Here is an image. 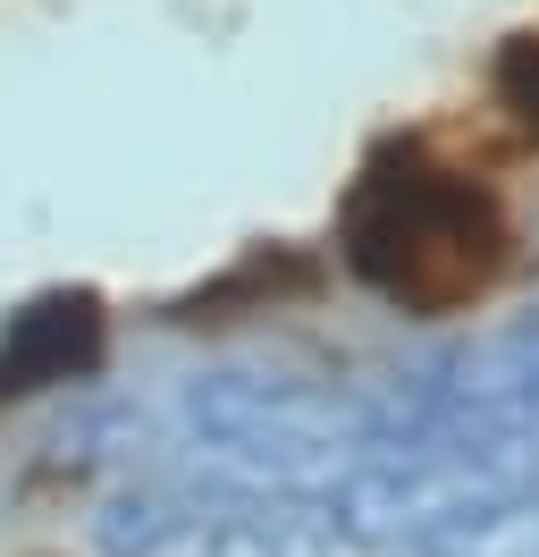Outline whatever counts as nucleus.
I'll list each match as a JSON object with an SVG mask.
<instances>
[{"mask_svg":"<svg viewBox=\"0 0 539 557\" xmlns=\"http://www.w3.org/2000/svg\"><path fill=\"white\" fill-rule=\"evenodd\" d=\"M514 245L523 237H514V211L498 186L422 152V144L371 161L337 211V262L379 305H397L413 321L480 313L514 278Z\"/></svg>","mask_w":539,"mask_h":557,"instance_id":"f257e3e1","label":"nucleus"},{"mask_svg":"<svg viewBox=\"0 0 539 557\" xmlns=\"http://www.w3.org/2000/svg\"><path fill=\"white\" fill-rule=\"evenodd\" d=\"M93 363H101V313L85 296L34 305V313H17V330L0 338V397L76 381V372H93Z\"/></svg>","mask_w":539,"mask_h":557,"instance_id":"f03ea898","label":"nucleus"},{"mask_svg":"<svg viewBox=\"0 0 539 557\" xmlns=\"http://www.w3.org/2000/svg\"><path fill=\"white\" fill-rule=\"evenodd\" d=\"M498 102L539 136V35H523V42H514V51L498 60Z\"/></svg>","mask_w":539,"mask_h":557,"instance_id":"7ed1b4c3","label":"nucleus"}]
</instances>
